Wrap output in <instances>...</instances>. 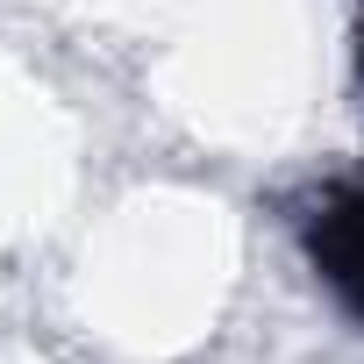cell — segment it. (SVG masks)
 I'll use <instances>...</instances> for the list:
<instances>
[{
	"instance_id": "6da1fadb",
	"label": "cell",
	"mask_w": 364,
	"mask_h": 364,
	"mask_svg": "<svg viewBox=\"0 0 364 364\" xmlns=\"http://www.w3.org/2000/svg\"><path fill=\"white\" fill-rule=\"evenodd\" d=\"M300 250L314 279L364 321V164L314 193V208L300 215Z\"/></svg>"
},
{
	"instance_id": "7a4b0ae2",
	"label": "cell",
	"mask_w": 364,
	"mask_h": 364,
	"mask_svg": "<svg viewBox=\"0 0 364 364\" xmlns=\"http://www.w3.org/2000/svg\"><path fill=\"white\" fill-rule=\"evenodd\" d=\"M357 50H364V0H357Z\"/></svg>"
}]
</instances>
